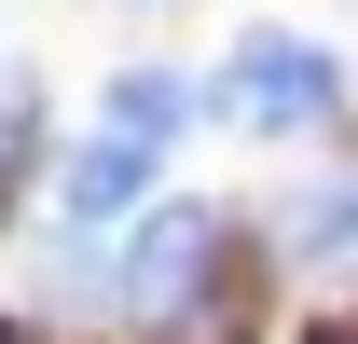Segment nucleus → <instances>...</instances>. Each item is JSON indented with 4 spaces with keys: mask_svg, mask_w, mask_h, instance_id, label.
I'll list each match as a JSON object with an SVG mask.
<instances>
[{
    "mask_svg": "<svg viewBox=\"0 0 358 344\" xmlns=\"http://www.w3.org/2000/svg\"><path fill=\"white\" fill-rule=\"evenodd\" d=\"M345 110V69L317 42H289V28H248V42L221 55V124H248V138H303V124H331Z\"/></svg>",
    "mask_w": 358,
    "mask_h": 344,
    "instance_id": "obj_1",
    "label": "nucleus"
},
{
    "mask_svg": "<svg viewBox=\"0 0 358 344\" xmlns=\"http://www.w3.org/2000/svg\"><path fill=\"white\" fill-rule=\"evenodd\" d=\"M207 248H221V207H152V234H138V261H124V289H138V317L193 289V275H207Z\"/></svg>",
    "mask_w": 358,
    "mask_h": 344,
    "instance_id": "obj_2",
    "label": "nucleus"
},
{
    "mask_svg": "<svg viewBox=\"0 0 358 344\" xmlns=\"http://www.w3.org/2000/svg\"><path fill=\"white\" fill-rule=\"evenodd\" d=\"M152 166H166L152 138H110V124H96V138H83V166H69V234H110V220L152 193Z\"/></svg>",
    "mask_w": 358,
    "mask_h": 344,
    "instance_id": "obj_3",
    "label": "nucleus"
},
{
    "mask_svg": "<svg viewBox=\"0 0 358 344\" xmlns=\"http://www.w3.org/2000/svg\"><path fill=\"white\" fill-rule=\"evenodd\" d=\"M179 110H193V96H179L166 69H124V83H110V110H96V124H110V138H152V152H166V138H179Z\"/></svg>",
    "mask_w": 358,
    "mask_h": 344,
    "instance_id": "obj_4",
    "label": "nucleus"
},
{
    "mask_svg": "<svg viewBox=\"0 0 358 344\" xmlns=\"http://www.w3.org/2000/svg\"><path fill=\"white\" fill-rule=\"evenodd\" d=\"M303 261H358V179L303 207Z\"/></svg>",
    "mask_w": 358,
    "mask_h": 344,
    "instance_id": "obj_5",
    "label": "nucleus"
},
{
    "mask_svg": "<svg viewBox=\"0 0 358 344\" xmlns=\"http://www.w3.org/2000/svg\"><path fill=\"white\" fill-rule=\"evenodd\" d=\"M28 152H42V110H28V96H0V207H14V179H28Z\"/></svg>",
    "mask_w": 358,
    "mask_h": 344,
    "instance_id": "obj_6",
    "label": "nucleus"
},
{
    "mask_svg": "<svg viewBox=\"0 0 358 344\" xmlns=\"http://www.w3.org/2000/svg\"><path fill=\"white\" fill-rule=\"evenodd\" d=\"M0 344H42V331H28V317H0Z\"/></svg>",
    "mask_w": 358,
    "mask_h": 344,
    "instance_id": "obj_7",
    "label": "nucleus"
}]
</instances>
